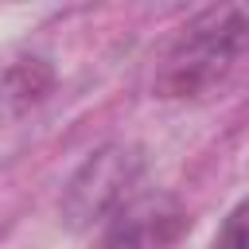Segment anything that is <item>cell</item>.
Wrapping results in <instances>:
<instances>
[{
  "label": "cell",
  "instance_id": "obj_1",
  "mask_svg": "<svg viewBox=\"0 0 249 249\" xmlns=\"http://www.w3.org/2000/svg\"><path fill=\"white\" fill-rule=\"evenodd\" d=\"M245 51V16L237 4L210 8L191 19L167 47L152 82L156 97H206L218 89Z\"/></svg>",
  "mask_w": 249,
  "mask_h": 249
},
{
  "label": "cell",
  "instance_id": "obj_2",
  "mask_svg": "<svg viewBox=\"0 0 249 249\" xmlns=\"http://www.w3.org/2000/svg\"><path fill=\"white\" fill-rule=\"evenodd\" d=\"M144 179V156L132 144H105L97 148L66 183L62 218L74 230H89L105 222L117 206H124Z\"/></svg>",
  "mask_w": 249,
  "mask_h": 249
},
{
  "label": "cell",
  "instance_id": "obj_3",
  "mask_svg": "<svg viewBox=\"0 0 249 249\" xmlns=\"http://www.w3.org/2000/svg\"><path fill=\"white\" fill-rule=\"evenodd\" d=\"M187 230V210L179 198L156 191V195H132L124 206H117L105 218L101 241L93 249H171Z\"/></svg>",
  "mask_w": 249,
  "mask_h": 249
},
{
  "label": "cell",
  "instance_id": "obj_4",
  "mask_svg": "<svg viewBox=\"0 0 249 249\" xmlns=\"http://www.w3.org/2000/svg\"><path fill=\"white\" fill-rule=\"evenodd\" d=\"M54 86V70L47 58H19L0 74V117L16 121L27 109H35Z\"/></svg>",
  "mask_w": 249,
  "mask_h": 249
},
{
  "label": "cell",
  "instance_id": "obj_5",
  "mask_svg": "<svg viewBox=\"0 0 249 249\" xmlns=\"http://www.w3.org/2000/svg\"><path fill=\"white\" fill-rule=\"evenodd\" d=\"M210 249H245V206H233V214L226 218V226Z\"/></svg>",
  "mask_w": 249,
  "mask_h": 249
}]
</instances>
